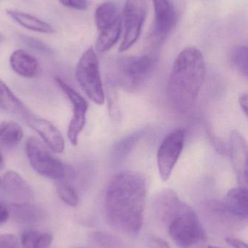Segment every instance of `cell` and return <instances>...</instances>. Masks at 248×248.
<instances>
[{"instance_id":"obj_1","label":"cell","mask_w":248,"mask_h":248,"mask_svg":"<svg viewBox=\"0 0 248 248\" xmlns=\"http://www.w3.org/2000/svg\"><path fill=\"white\" fill-rule=\"evenodd\" d=\"M148 185L139 172L128 170L114 176L106 190V219L115 230L135 235L141 231Z\"/></svg>"},{"instance_id":"obj_2","label":"cell","mask_w":248,"mask_h":248,"mask_svg":"<svg viewBox=\"0 0 248 248\" xmlns=\"http://www.w3.org/2000/svg\"><path fill=\"white\" fill-rule=\"evenodd\" d=\"M205 59L194 46L183 49L173 64L167 85V97L177 113L186 114L195 107L205 81Z\"/></svg>"},{"instance_id":"obj_3","label":"cell","mask_w":248,"mask_h":248,"mask_svg":"<svg viewBox=\"0 0 248 248\" xmlns=\"http://www.w3.org/2000/svg\"><path fill=\"white\" fill-rule=\"evenodd\" d=\"M167 224L169 234L180 248H205L207 235L195 210L185 202L171 216Z\"/></svg>"},{"instance_id":"obj_4","label":"cell","mask_w":248,"mask_h":248,"mask_svg":"<svg viewBox=\"0 0 248 248\" xmlns=\"http://www.w3.org/2000/svg\"><path fill=\"white\" fill-rule=\"evenodd\" d=\"M76 77L87 97L96 104L104 103L105 94L99 58L93 47L84 51L76 67Z\"/></svg>"},{"instance_id":"obj_5","label":"cell","mask_w":248,"mask_h":248,"mask_svg":"<svg viewBox=\"0 0 248 248\" xmlns=\"http://www.w3.org/2000/svg\"><path fill=\"white\" fill-rule=\"evenodd\" d=\"M26 150L29 163L36 173L52 180H62L66 177V170L64 163L54 157L39 139L29 138Z\"/></svg>"},{"instance_id":"obj_6","label":"cell","mask_w":248,"mask_h":248,"mask_svg":"<svg viewBox=\"0 0 248 248\" xmlns=\"http://www.w3.org/2000/svg\"><path fill=\"white\" fill-rule=\"evenodd\" d=\"M156 59L151 55L125 57L119 61L120 81L130 90L142 85L154 71Z\"/></svg>"},{"instance_id":"obj_7","label":"cell","mask_w":248,"mask_h":248,"mask_svg":"<svg viewBox=\"0 0 248 248\" xmlns=\"http://www.w3.org/2000/svg\"><path fill=\"white\" fill-rule=\"evenodd\" d=\"M147 13V0H126L123 10L125 33L119 52L128 50L136 43L141 36Z\"/></svg>"},{"instance_id":"obj_8","label":"cell","mask_w":248,"mask_h":248,"mask_svg":"<svg viewBox=\"0 0 248 248\" xmlns=\"http://www.w3.org/2000/svg\"><path fill=\"white\" fill-rule=\"evenodd\" d=\"M185 132L178 128L166 136L157 152V166L160 178L167 181L180 157L184 145Z\"/></svg>"},{"instance_id":"obj_9","label":"cell","mask_w":248,"mask_h":248,"mask_svg":"<svg viewBox=\"0 0 248 248\" xmlns=\"http://www.w3.org/2000/svg\"><path fill=\"white\" fill-rule=\"evenodd\" d=\"M55 81L72 105L73 116L68 125L67 137L72 145L77 146L79 136L85 125L88 103L81 94L59 77L55 78Z\"/></svg>"},{"instance_id":"obj_10","label":"cell","mask_w":248,"mask_h":248,"mask_svg":"<svg viewBox=\"0 0 248 248\" xmlns=\"http://www.w3.org/2000/svg\"><path fill=\"white\" fill-rule=\"evenodd\" d=\"M154 11V24L151 41L160 45L167 39L176 26L177 13L170 0H152Z\"/></svg>"},{"instance_id":"obj_11","label":"cell","mask_w":248,"mask_h":248,"mask_svg":"<svg viewBox=\"0 0 248 248\" xmlns=\"http://www.w3.org/2000/svg\"><path fill=\"white\" fill-rule=\"evenodd\" d=\"M28 125L34 130L45 141L46 145L54 153H62L65 148V142L59 130L49 121L37 117L31 113L25 119Z\"/></svg>"},{"instance_id":"obj_12","label":"cell","mask_w":248,"mask_h":248,"mask_svg":"<svg viewBox=\"0 0 248 248\" xmlns=\"http://www.w3.org/2000/svg\"><path fill=\"white\" fill-rule=\"evenodd\" d=\"M248 144L244 137L237 131L230 138V153L236 177L240 186L248 187Z\"/></svg>"},{"instance_id":"obj_13","label":"cell","mask_w":248,"mask_h":248,"mask_svg":"<svg viewBox=\"0 0 248 248\" xmlns=\"http://www.w3.org/2000/svg\"><path fill=\"white\" fill-rule=\"evenodd\" d=\"M221 209L230 217L247 220L248 217V187L240 186L227 192L221 204Z\"/></svg>"},{"instance_id":"obj_14","label":"cell","mask_w":248,"mask_h":248,"mask_svg":"<svg viewBox=\"0 0 248 248\" xmlns=\"http://www.w3.org/2000/svg\"><path fill=\"white\" fill-rule=\"evenodd\" d=\"M10 64L16 74L24 78L36 77L40 70L37 59L21 49H16L11 54Z\"/></svg>"},{"instance_id":"obj_15","label":"cell","mask_w":248,"mask_h":248,"mask_svg":"<svg viewBox=\"0 0 248 248\" xmlns=\"http://www.w3.org/2000/svg\"><path fill=\"white\" fill-rule=\"evenodd\" d=\"M13 219L20 224L33 225L43 221L45 213L40 207L30 202H16L10 205Z\"/></svg>"},{"instance_id":"obj_16","label":"cell","mask_w":248,"mask_h":248,"mask_svg":"<svg viewBox=\"0 0 248 248\" xmlns=\"http://www.w3.org/2000/svg\"><path fill=\"white\" fill-rule=\"evenodd\" d=\"M4 191L13 198L29 200L33 196L30 185L17 172L9 170L4 173L1 181Z\"/></svg>"},{"instance_id":"obj_17","label":"cell","mask_w":248,"mask_h":248,"mask_svg":"<svg viewBox=\"0 0 248 248\" xmlns=\"http://www.w3.org/2000/svg\"><path fill=\"white\" fill-rule=\"evenodd\" d=\"M0 107L15 116L26 119L32 112L16 97V94L0 79Z\"/></svg>"},{"instance_id":"obj_18","label":"cell","mask_w":248,"mask_h":248,"mask_svg":"<svg viewBox=\"0 0 248 248\" xmlns=\"http://www.w3.org/2000/svg\"><path fill=\"white\" fill-rule=\"evenodd\" d=\"M7 14L19 25L35 32L42 33H54L53 26L50 23L28 13L15 10H7Z\"/></svg>"},{"instance_id":"obj_19","label":"cell","mask_w":248,"mask_h":248,"mask_svg":"<svg viewBox=\"0 0 248 248\" xmlns=\"http://www.w3.org/2000/svg\"><path fill=\"white\" fill-rule=\"evenodd\" d=\"M119 19V10L114 1H105L96 8L95 22L99 31L110 27Z\"/></svg>"},{"instance_id":"obj_20","label":"cell","mask_w":248,"mask_h":248,"mask_svg":"<svg viewBox=\"0 0 248 248\" xmlns=\"http://www.w3.org/2000/svg\"><path fill=\"white\" fill-rule=\"evenodd\" d=\"M121 30L122 20L120 18L110 27L100 31L96 40V50L100 53L110 50L119 40Z\"/></svg>"},{"instance_id":"obj_21","label":"cell","mask_w":248,"mask_h":248,"mask_svg":"<svg viewBox=\"0 0 248 248\" xmlns=\"http://www.w3.org/2000/svg\"><path fill=\"white\" fill-rule=\"evenodd\" d=\"M23 131L18 124L14 122H3L0 124V144L13 147L23 140Z\"/></svg>"},{"instance_id":"obj_22","label":"cell","mask_w":248,"mask_h":248,"mask_svg":"<svg viewBox=\"0 0 248 248\" xmlns=\"http://www.w3.org/2000/svg\"><path fill=\"white\" fill-rule=\"evenodd\" d=\"M248 47L237 46L231 49L230 61L231 65L242 75L248 77Z\"/></svg>"},{"instance_id":"obj_23","label":"cell","mask_w":248,"mask_h":248,"mask_svg":"<svg viewBox=\"0 0 248 248\" xmlns=\"http://www.w3.org/2000/svg\"><path fill=\"white\" fill-rule=\"evenodd\" d=\"M57 193L61 200L71 207H76L79 203V196L76 189L68 184H60L57 186Z\"/></svg>"},{"instance_id":"obj_24","label":"cell","mask_w":248,"mask_h":248,"mask_svg":"<svg viewBox=\"0 0 248 248\" xmlns=\"http://www.w3.org/2000/svg\"><path fill=\"white\" fill-rule=\"evenodd\" d=\"M19 39L23 45H26L31 49H33V50L37 51V52L45 54V55H50L52 53L51 48L48 45H46L45 42L39 40V39L24 34L19 35Z\"/></svg>"},{"instance_id":"obj_25","label":"cell","mask_w":248,"mask_h":248,"mask_svg":"<svg viewBox=\"0 0 248 248\" xmlns=\"http://www.w3.org/2000/svg\"><path fill=\"white\" fill-rule=\"evenodd\" d=\"M40 233L35 230H26L22 233L20 244L23 248H36V242Z\"/></svg>"},{"instance_id":"obj_26","label":"cell","mask_w":248,"mask_h":248,"mask_svg":"<svg viewBox=\"0 0 248 248\" xmlns=\"http://www.w3.org/2000/svg\"><path fill=\"white\" fill-rule=\"evenodd\" d=\"M0 248H20L18 239L14 234L0 235Z\"/></svg>"},{"instance_id":"obj_27","label":"cell","mask_w":248,"mask_h":248,"mask_svg":"<svg viewBox=\"0 0 248 248\" xmlns=\"http://www.w3.org/2000/svg\"><path fill=\"white\" fill-rule=\"evenodd\" d=\"M64 7L77 10H85L88 7L87 0H58Z\"/></svg>"},{"instance_id":"obj_28","label":"cell","mask_w":248,"mask_h":248,"mask_svg":"<svg viewBox=\"0 0 248 248\" xmlns=\"http://www.w3.org/2000/svg\"><path fill=\"white\" fill-rule=\"evenodd\" d=\"M53 237L50 234L44 233L40 234L37 242H36V248H48L52 244Z\"/></svg>"},{"instance_id":"obj_29","label":"cell","mask_w":248,"mask_h":248,"mask_svg":"<svg viewBox=\"0 0 248 248\" xmlns=\"http://www.w3.org/2000/svg\"><path fill=\"white\" fill-rule=\"evenodd\" d=\"M149 248H172L170 245L163 239L151 237L148 241Z\"/></svg>"},{"instance_id":"obj_30","label":"cell","mask_w":248,"mask_h":248,"mask_svg":"<svg viewBox=\"0 0 248 248\" xmlns=\"http://www.w3.org/2000/svg\"><path fill=\"white\" fill-rule=\"evenodd\" d=\"M10 216V208L4 202L0 201V226L7 222Z\"/></svg>"},{"instance_id":"obj_31","label":"cell","mask_w":248,"mask_h":248,"mask_svg":"<svg viewBox=\"0 0 248 248\" xmlns=\"http://www.w3.org/2000/svg\"><path fill=\"white\" fill-rule=\"evenodd\" d=\"M229 246L233 248H248L247 243L235 237H228L225 239Z\"/></svg>"},{"instance_id":"obj_32","label":"cell","mask_w":248,"mask_h":248,"mask_svg":"<svg viewBox=\"0 0 248 248\" xmlns=\"http://www.w3.org/2000/svg\"><path fill=\"white\" fill-rule=\"evenodd\" d=\"M248 94H246H246H242L240 98H239V103H240V107H241L242 110H243V111L244 112L246 116L248 115Z\"/></svg>"},{"instance_id":"obj_33","label":"cell","mask_w":248,"mask_h":248,"mask_svg":"<svg viewBox=\"0 0 248 248\" xmlns=\"http://www.w3.org/2000/svg\"><path fill=\"white\" fill-rule=\"evenodd\" d=\"M4 167V159H3L2 156L0 154V170L3 169Z\"/></svg>"},{"instance_id":"obj_34","label":"cell","mask_w":248,"mask_h":248,"mask_svg":"<svg viewBox=\"0 0 248 248\" xmlns=\"http://www.w3.org/2000/svg\"><path fill=\"white\" fill-rule=\"evenodd\" d=\"M3 41H4V37H3L2 35L0 33V44L2 43Z\"/></svg>"},{"instance_id":"obj_35","label":"cell","mask_w":248,"mask_h":248,"mask_svg":"<svg viewBox=\"0 0 248 248\" xmlns=\"http://www.w3.org/2000/svg\"><path fill=\"white\" fill-rule=\"evenodd\" d=\"M222 248L221 247H218V246H208V248Z\"/></svg>"},{"instance_id":"obj_36","label":"cell","mask_w":248,"mask_h":248,"mask_svg":"<svg viewBox=\"0 0 248 248\" xmlns=\"http://www.w3.org/2000/svg\"><path fill=\"white\" fill-rule=\"evenodd\" d=\"M1 185V179H0V185Z\"/></svg>"}]
</instances>
